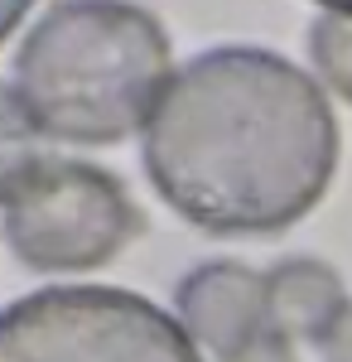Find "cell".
Returning <instances> with one entry per match:
<instances>
[{"label":"cell","mask_w":352,"mask_h":362,"mask_svg":"<svg viewBox=\"0 0 352 362\" xmlns=\"http://www.w3.org/2000/svg\"><path fill=\"white\" fill-rule=\"evenodd\" d=\"M140 155L160 198L193 227L271 237L328 194L338 121L304 68L232 44L169 73Z\"/></svg>","instance_id":"cell-1"},{"label":"cell","mask_w":352,"mask_h":362,"mask_svg":"<svg viewBox=\"0 0 352 362\" xmlns=\"http://www.w3.org/2000/svg\"><path fill=\"white\" fill-rule=\"evenodd\" d=\"M169 83V34L131 0H58L15 54V92L39 136L116 145Z\"/></svg>","instance_id":"cell-2"},{"label":"cell","mask_w":352,"mask_h":362,"mask_svg":"<svg viewBox=\"0 0 352 362\" xmlns=\"http://www.w3.org/2000/svg\"><path fill=\"white\" fill-rule=\"evenodd\" d=\"M0 362H203L179 319L131 290L54 285L0 309Z\"/></svg>","instance_id":"cell-3"},{"label":"cell","mask_w":352,"mask_h":362,"mask_svg":"<svg viewBox=\"0 0 352 362\" xmlns=\"http://www.w3.org/2000/svg\"><path fill=\"white\" fill-rule=\"evenodd\" d=\"M0 232L29 271H97L140 232V213L102 165L44 155L10 189Z\"/></svg>","instance_id":"cell-4"},{"label":"cell","mask_w":352,"mask_h":362,"mask_svg":"<svg viewBox=\"0 0 352 362\" xmlns=\"http://www.w3.org/2000/svg\"><path fill=\"white\" fill-rule=\"evenodd\" d=\"M174 309L193 348L227 358L232 348L266 329V276L242 261H203L179 280Z\"/></svg>","instance_id":"cell-5"},{"label":"cell","mask_w":352,"mask_h":362,"mask_svg":"<svg viewBox=\"0 0 352 362\" xmlns=\"http://www.w3.org/2000/svg\"><path fill=\"white\" fill-rule=\"evenodd\" d=\"M343 305H348V290L338 271L314 256H290L266 276V329L290 343H319V334Z\"/></svg>","instance_id":"cell-6"},{"label":"cell","mask_w":352,"mask_h":362,"mask_svg":"<svg viewBox=\"0 0 352 362\" xmlns=\"http://www.w3.org/2000/svg\"><path fill=\"white\" fill-rule=\"evenodd\" d=\"M39 160H44V150H39V126H34V116L25 112V102H20L15 87L0 83V203L10 198V189H15Z\"/></svg>","instance_id":"cell-7"},{"label":"cell","mask_w":352,"mask_h":362,"mask_svg":"<svg viewBox=\"0 0 352 362\" xmlns=\"http://www.w3.org/2000/svg\"><path fill=\"white\" fill-rule=\"evenodd\" d=\"M309 58H314V73L343 102H352V15L324 10L309 25Z\"/></svg>","instance_id":"cell-8"},{"label":"cell","mask_w":352,"mask_h":362,"mask_svg":"<svg viewBox=\"0 0 352 362\" xmlns=\"http://www.w3.org/2000/svg\"><path fill=\"white\" fill-rule=\"evenodd\" d=\"M217 362H299V343L280 338L275 329H261V334H251L242 348H232L227 358H217Z\"/></svg>","instance_id":"cell-9"},{"label":"cell","mask_w":352,"mask_h":362,"mask_svg":"<svg viewBox=\"0 0 352 362\" xmlns=\"http://www.w3.org/2000/svg\"><path fill=\"white\" fill-rule=\"evenodd\" d=\"M314 348H319V358H324V362H352V300L333 314V324L319 334Z\"/></svg>","instance_id":"cell-10"},{"label":"cell","mask_w":352,"mask_h":362,"mask_svg":"<svg viewBox=\"0 0 352 362\" xmlns=\"http://www.w3.org/2000/svg\"><path fill=\"white\" fill-rule=\"evenodd\" d=\"M34 5V0H0V44H5V34L25 20V10Z\"/></svg>","instance_id":"cell-11"},{"label":"cell","mask_w":352,"mask_h":362,"mask_svg":"<svg viewBox=\"0 0 352 362\" xmlns=\"http://www.w3.org/2000/svg\"><path fill=\"white\" fill-rule=\"evenodd\" d=\"M319 5H328V10H338V15H352V0H319Z\"/></svg>","instance_id":"cell-12"}]
</instances>
